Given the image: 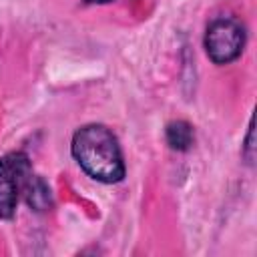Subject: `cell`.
I'll return each mask as SVG.
<instances>
[{
    "instance_id": "cell-1",
    "label": "cell",
    "mask_w": 257,
    "mask_h": 257,
    "mask_svg": "<svg viewBox=\"0 0 257 257\" xmlns=\"http://www.w3.org/2000/svg\"><path fill=\"white\" fill-rule=\"evenodd\" d=\"M70 155L76 165L98 183L114 185L126 175L118 139L106 124L88 122L76 128L70 141Z\"/></svg>"
},
{
    "instance_id": "cell-2",
    "label": "cell",
    "mask_w": 257,
    "mask_h": 257,
    "mask_svg": "<svg viewBox=\"0 0 257 257\" xmlns=\"http://www.w3.org/2000/svg\"><path fill=\"white\" fill-rule=\"evenodd\" d=\"M247 44V30L245 24L235 16H219L209 22L203 46L209 60L217 66H225L235 62Z\"/></svg>"
},
{
    "instance_id": "cell-3",
    "label": "cell",
    "mask_w": 257,
    "mask_h": 257,
    "mask_svg": "<svg viewBox=\"0 0 257 257\" xmlns=\"http://www.w3.org/2000/svg\"><path fill=\"white\" fill-rule=\"evenodd\" d=\"M30 175L32 165L24 151H12L0 157V219H14L18 199L22 197Z\"/></svg>"
},
{
    "instance_id": "cell-4",
    "label": "cell",
    "mask_w": 257,
    "mask_h": 257,
    "mask_svg": "<svg viewBox=\"0 0 257 257\" xmlns=\"http://www.w3.org/2000/svg\"><path fill=\"white\" fill-rule=\"evenodd\" d=\"M165 143L171 151L177 153H187L193 149L195 145V128L189 120L183 118H175L171 122H167L165 126Z\"/></svg>"
},
{
    "instance_id": "cell-5",
    "label": "cell",
    "mask_w": 257,
    "mask_h": 257,
    "mask_svg": "<svg viewBox=\"0 0 257 257\" xmlns=\"http://www.w3.org/2000/svg\"><path fill=\"white\" fill-rule=\"evenodd\" d=\"M22 197L26 199V203L34 209V211H48L52 207V193H50V187L48 183L40 177V175H30L28 177V183L24 187V193Z\"/></svg>"
},
{
    "instance_id": "cell-6",
    "label": "cell",
    "mask_w": 257,
    "mask_h": 257,
    "mask_svg": "<svg viewBox=\"0 0 257 257\" xmlns=\"http://www.w3.org/2000/svg\"><path fill=\"white\" fill-rule=\"evenodd\" d=\"M255 128H253V118H249V126H247V135L243 139V145H241V157L243 161L251 167L253 165V159H255Z\"/></svg>"
},
{
    "instance_id": "cell-7",
    "label": "cell",
    "mask_w": 257,
    "mask_h": 257,
    "mask_svg": "<svg viewBox=\"0 0 257 257\" xmlns=\"http://www.w3.org/2000/svg\"><path fill=\"white\" fill-rule=\"evenodd\" d=\"M112 0H82V4H108Z\"/></svg>"
}]
</instances>
